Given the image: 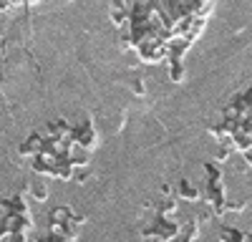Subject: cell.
<instances>
[{
	"mask_svg": "<svg viewBox=\"0 0 252 242\" xmlns=\"http://www.w3.org/2000/svg\"><path fill=\"white\" fill-rule=\"evenodd\" d=\"M46 144H48L46 136L40 134V131H35V134H31V136L23 141V144H20V154H23V156H28V154H31V156H33V154H40Z\"/></svg>",
	"mask_w": 252,
	"mask_h": 242,
	"instance_id": "6da1fadb",
	"label": "cell"
},
{
	"mask_svg": "<svg viewBox=\"0 0 252 242\" xmlns=\"http://www.w3.org/2000/svg\"><path fill=\"white\" fill-rule=\"evenodd\" d=\"M73 141L76 144H81V147H86L89 151L96 147V131L91 129V124H81V126H76V131H73Z\"/></svg>",
	"mask_w": 252,
	"mask_h": 242,
	"instance_id": "7a4b0ae2",
	"label": "cell"
},
{
	"mask_svg": "<svg viewBox=\"0 0 252 242\" xmlns=\"http://www.w3.org/2000/svg\"><path fill=\"white\" fill-rule=\"evenodd\" d=\"M68 159H71V164H73V167H86V164H89V159H91V151H89L86 147L76 144V141H71Z\"/></svg>",
	"mask_w": 252,
	"mask_h": 242,
	"instance_id": "3957f363",
	"label": "cell"
},
{
	"mask_svg": "<svg viewBox=\"0 0 252 242\" xmlns=\"http://www.w3.org/2000/svg\"><path fill=\"white\" fill-rule=\"evenodd\" d=\"M177 197L184 199V202H197L202 194H199V189H197L194 184H189L187 179H182L179 184H177Z\"/></svg>",
	"mask_w": 252,
	"mask_h": 242,
	"instance_id": "277c9868",
	"label": "cell"
},
{
	"mask_svg": "<svg viewBox=\"0 0 252 242\" xmlns=\"http://www.w3.org/2000/svg\"><path fill=\"white\" fill-rule=\"evenodd\" d=\"M71 214H73V212H71L68 207H56V210L48 214V219H51V225H66Z\"/></svg>",
	"mask_w": 252,
	"mask_h": 242,
	"instance_id": "5b68a950",
	"label": "cell"
},
{
	"mask_svg": "<svg viewBox=\"0 0 252 242\" xmlns=\"http://www.w3.org/2000/svg\"><path fill=\"white\" fill-rule=\"evenodd\" d=\"M174 212H177V199L161 202V207L157 210V214H161V217H169V214H174Z\"/></svg>",
	"mask_w": 252,
	"mask_h": 242,
	"instance_id": "8992f818",
	"label": "cell"
},
{
	"mask_svg": "<svg viewBox=\"0 0 252 242\" xmlns=\"http://www.w3.org/2000/svg\"><path fill=\"white\" fill-rule=\"evenodd\" d=\"M169 78H172V84H182V81H184V66L182 63H172Z\"/></svg>",
	"mask_w": 252,
	"mask_h": 242,
	"instance_id": "52a82bcc",
	"label": "cell"
},
{
	"mask_svg": "<svg viewBox=\"0 0 252 242\" xmlns=\"http://www.w3.org/2000/svg\"><path fill=\"white\" fill-rule=\"evenodd\" d=\"M222 240H252V235H242L237 230H222Z\"/></svg>",
	"mask_w": 252,
	"mask_h": 242,
	"instance_id": "ba28073f",
	"label": "cell"
},
{
	"mask_svg": "<svg viewBox=\"0 0 252 242\" xmlns=\"http://www.w3.org/2000/svg\"><path fill=\"white\" fill-rule=\"evenodd\" d=\"M33 197H35L38 202H46V199H48V187H46V184H35V187H33Z\"/></svg>",
	"mask_w": 252,
	"mask_h": 242,
	"instance_id": "9c48e42d",
	"label": "cell"
},
{
	"mask_svg": "<svg viewBox=\"0 0 252 242\" xmlns=\"http://www.w3.org/2000/svg\"><path fill=\"white\" fill-rule=\"evenodd\" d=\"M229 156H232V147H229V144H220V149H217V161H227Z\"/></svg>",
	"mask_w": 252,
	"mask_h": 242,
	"instance_id": "30bf717a",
	"label": "cell"
},
{
	"mask_svg": "<svg viewBox=\"0 0 252 242\" xmlns=\"http://www.w3.org/2000/svg\"><path fill=\"white\" fill-rule=\"evenodd\" d=\"M73 179L78 182V184H83V182L89 179V169L86 167H73Z\"/></svg>",
	"mask_w": 252,
	"mask_h": 242,
	"instance_id": "8fae6325",
	"label": "cell"
},
{
	"mask_svg": "<svg viewBox=\"0 0 252 242\" xmlns=\"http://www.w3.org/2000/svg\"><path fill=\"white\" fill-rule=\"evenodd\" d=\"M134 91H136L139 96L144 93V81H134Z\"/></svg>",
	"mask_w": 252,
	"mask_h": 242,
	"instance_id": "7c38bea8",
	"label": "cell"
},
{
	"mask_svg": "<svg viewBox=\"0 0 252 242\" xmlns=\"http://www.w3.org/2000/svg\"><path fill=\"white\" fill-rule=\"evenodd\" d=\"M242 154H245V161H247L250 169H252V149H247V151H242Z\"/></svg>",
	"mask_w": 252,
	"mask_h": 242,
	"instance_id": "4fadbf2b",
	"label": "cell"
},
{
	"mask_svg": "<svg viewBox=\"0 0 252 242\" xmlns=\"http://www.w3.org/2000/svg\"><path fill=\"white\" fill-rule=\"evenodd\" d=\"M26 3H38V0H26Z\"/></svg>",
	"mask_w": 252,
	"mask_h": 242,
	"instance_id": "5bb4252c",
	"label": "cell"
}]
</instances>
